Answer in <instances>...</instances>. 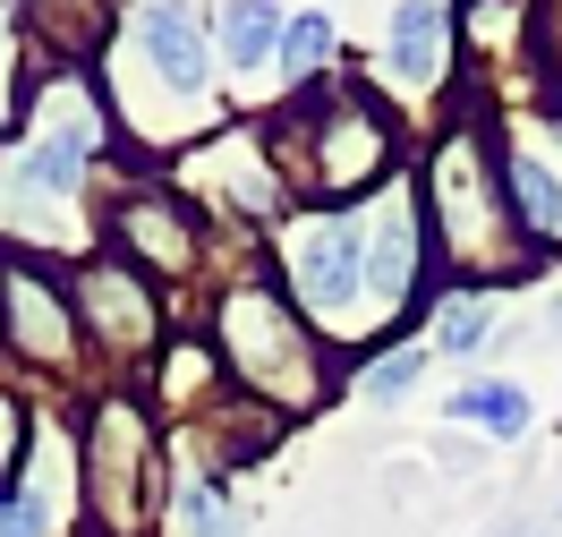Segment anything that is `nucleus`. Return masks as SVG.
Here are the masks:
<instances>
[{"mask_svg":"<svg viewBox=\"0 0 562 537\" xmlns=\"http://www.w3.org/2000/svg\"><path fill=\"white\" fill-rule=\"evenodd\" d=\"M265 154H273V171H290L307 197L341 214L367 188H392V120L384 103H367L350 86H299L265 120Z\"/></svg>","mask_w":562,"mask_h":537,"instance_id":"obj_1","label":"nucleus"},{"mask_svg":"<svg viewBox=\"0 0 562 537\" xmlns=\"http://www.w3.org/2000/svg\"><path fill=\"white\" fill-rule=\"evenodd\" d=\"M77 512L86 537H145L162 512V435L120 384H103L77 418Z\"/></svg>","mask_w":562,"mask_h":537,"instance_id":"obj_2","label":"nucleus"},{"mask_svg":"<svg viewBox=\"0 0 562 537\" xmlns=\"http://www.w3.org/2000/svg\"><path fill=\"white\" fill-rule=\"evenodd\" d=\"M426 214H435V239H443L460 282H512L528 265L512 197H503V163L486 154V137H477L469 120H460L452 137L435 145V163H426Z\"/></svg>","mask_w":562,"mask_h":537,"instance_id":"obj_3","label":"nucleus"},{"mask_svg":"<svg viewBox=\"0 0 562 537\" xmlns=\"http://www.w3.org/2000/svg\"><path fill=\"white\" fill-rule=\"evenodd\" d=\"M213 342L231 358L239 393L273 418H299L324 401V350H316V324L299 316L273 282H231L222 290V316H213Z\"/></svg>","mask_w":562,"mask_h":537,"instance_id":"obj_4","label":"nucleus"},{"mask_svg":"<svg viewBox=\"0 0 562 537\" xmlns=\"http://www.w3.org/2000/svg\"><path fill=\"white\" fill-rule=\"evenodd\" d=\"M281 282L290 307L324 333H358V299H367V231L341 205H307V214L281 222Z\"/></svg>","mask_w":562,"mask_h":537,"instance_id":"obj_5","label":"nucleus"},{"mask_svg":"<svg viewBox=\"0 0 562 537\" xmlns=\"http://www.w3.org/2000/svg\"><path fill=\"white\" fill-rule=\"evenodd\" d=\"M0 350L18 358V367H35V376H69L77 358H86L69 273H52L43 256L0 248Z\"/></svg>","mask_w":562,"mask_h":537,"instance_id":"obj_6","label":"nucleus"},{"mask_svg":"<svg viewBox=\"0 0 562 537\" xmlns=\"http://www.w3.org/2000/svg\"><path fill=\"white\" fill-rule=\"evenodd\" d=\"M69 299H77V333L94 342L103 358H145L162 350V299H154V282H145L128 256H77L69 265Z\"/></svg>","mask_w":562,"mask_h":537,"instance_id":"obj_7","label":"nucleus"},{"mask_svg":"<svg viewBox=\"0 0 562 537\" xmlns=\"http://www.w3.org/2000/svg\"><path fill=\"white\" fill-rule=\"evenodd\" d=\"M103 248L128 256L145 282L154 273H196V248H205V231H196V205L179 197V188H162V179H128L120 197L103 205Z\"/></svg>","mask_w":562,"mask_h":537,"instance_id":"obj_8","label":"nucleus"},{"mask_svg":"<svg viewBox=\"0 0 562 537\" xmlns=\"http://www.w3.org/2000/svg\"><path fill=\"white\" fill-rule=\"evenodd\" d=\"M179 179H188V197H205L222 214H247V222L281 214V171L265 154V128H213L205 145L179 154Z\"/></svg>","mask_w":562,"mask_h":537,"instance_id":"obj_9","label":"nucleus"},{"mask_svg":"<svg viewBox=\"0 0 562 537\" xmlns=\"http://www.w3.org/2000/svg\"><path fill=\"white\" fill-rule=\"evenodd\" d=\"M358 231H367V299L375 307H409L426 282V205L418 188H375V205L358 214Z\"/></svg>","mask_w":562,"mask_h":537,"instance_id":"obj_10","label":"nucleus"},{"mask_svg":"<svg viewBox=\"0 0 562 537\" xmlns=\"http://www.w3.org/2000/svg\"><path fill=\"white\" fill-rule=\"evenodd\" d=\"M452 35H460V9H435V0L392 9V18H384V52H375L384 86H401V94L443 86V69H452Z\"/></svg>","mask_w":562,"mask_h":537,"instance_id":"obj_11","label":"nucleus"},{"mask_svg":"<svg viewBox=\"0 0 562 537\" xmlns=\"http://www.w3.org/2000/svg\"><path fill=\"white\" fill-rule=\"evenodd\" d=\"M77 503V478H60V452L35 444L26 478L0 495V537H60V512Z\"/></svg>","mask_w":562,"mask_h":537,"instance_id":"obj_12","label":"nucleus"},{"mask_svg":"<svg viewBox=\"0 0 562 537\" xmlns=\"http://www.w3.org/2000/svg\"><path fill=\"white\" fill-rule=\"evenodd\" d=\"M281 26H290V9H273V0H222L213 9V52H222V69H273L281 60Z\"/></svg>","mask_w":562,"mask_h":537,"instance_id":"obj_13","label":"nucleus"},{"mask_svg":"<svg viewBox=\"0 0 562 537\" xmlns=\"http://www.w3.org/2000/svg\"><path fill=\"white\" fill-rule=\"evenodd\" d=\"M171 537H247L239 521V503H231V486L213 478V469H179V486H171Z\"/></svg>","mask_w":562,"mask_h":537,"instance_id":"obj_14","label":"nucleus"},{"mask_svg":"<svg viewBox=\"0 0 562 537\" xmlns=\"http://www.w3.org/2000/svg\"><path fill=\"white\" fill-rule=\"evenodd\" d=\"M503 197L520 231H562V171L546 154H503Z\"/></svg>","mask_w":562,"mask_h":537,"instance_id":"obj_15","label":"nucleus"},{"mask_svg":"<svg viewBox=\"0 0 562 537\" xmlns=\"http://www.w3.org/2000/svg\"><path fill=\"white\" fill-rule=\"evenodd\" d=\"M443 410H452V427H486V435H503V444H512V435H528V418H537L512 376H477V384H460Z\"/></svg>","mask_w":562,"mask_h":537,"instance_id":"obj_16","label":"nucleus"},{"mask_svg":"<svg viewBox=\"0 0 562 537\" xmlns=\"http://www.w3.org/2000/svg\"><path fill=\"white\" fill-rule=\"evenodd\" d=\"M333 18L324 9H290V26H281V60L273 69L290 77V86H324V69H333Z\"/></svg>","mask_w":562,"mask_h":537,"instance_id":"obj_17","label":"nucleus"},{"mask_svg":"<svg viewBox=\"0 0 562 537\" xmlns=\"http://www.w3.org/2000/svg\"><path fill=\"white\" fill-rule=\"evenodd\" d=\"M26 60H35V43H26V9H0V137L26 120ZM9 154V145H0Z\"/></svg>","mask_w":562,"mask_h":537,"instance_id":"obj_18","label":"nucleus"},{"mask_svg":"<svg viewBox=\"0 0 562 537\" xmlns=\"http://www.w3.org/2000/svg\"><path fill=\"white\" fill-rule=\"evenodd\" d=\"M154 393L171 401V410H196V401L213 393V350H205V342H171V350H162V376H154Z\"/></svg>","mask_w":562,"mask_h":537,"instance_id":"obj_19","label":"nucleus"},{"mask_svg":"<svg viewBox=\"0 0 562 537\" xmlns=\"http://www.w3.org/2000/svg\"><path fill=\"white\" fill-rule=\"evenodd\" d=\"M418 376H426V350H418V342H392L384 358H367L358 393L375 401V410H392V401H409V393H418Z\"/></svg>","mask_w":562,"mask_h":537,"instance_id":"obj_20","label":"nucleus"},{"mask_svg":"<svg viewBox=\"0 0 562 537\" xmlns=\"http://www.w3.org/2000/svg\"><path fill=\"white\" fill-rule=\"evenodd\" d=\"M26 461H35V410L18 384H0V495L26 478Z\"/></svg>","mask_w":562,"mask_h":537,"instance_id":"obj_21","label":"nucleus"},{"mask_svg":"<svg viewBox=\"0 0 562 537\" xmlns=\"http://www.w3.org/2000/svg\"><path fill=\"white\" fill-rule=\"evenodd\" d=\"M494 333V307H486V290H452L443 299V324H435V350H452V358H469L477 342Z\"/></svg>","mask_w":562,"mask_h":537,"instance_id":"obj_22","label":"nucleus"},{"mask_svg":"<svg viewBox=\"0 0 562 537\" xmlns=\"http://www.w3.org/2000/svg\"><path fill=\"white\" fill-rule=\"evenodd\" d=\"M554 342H562V299H554Z\"/></svg>","mask_w":562,"mask_h":537,"instance_id":"obj_23","label":"nucleus"}]
</instances>
